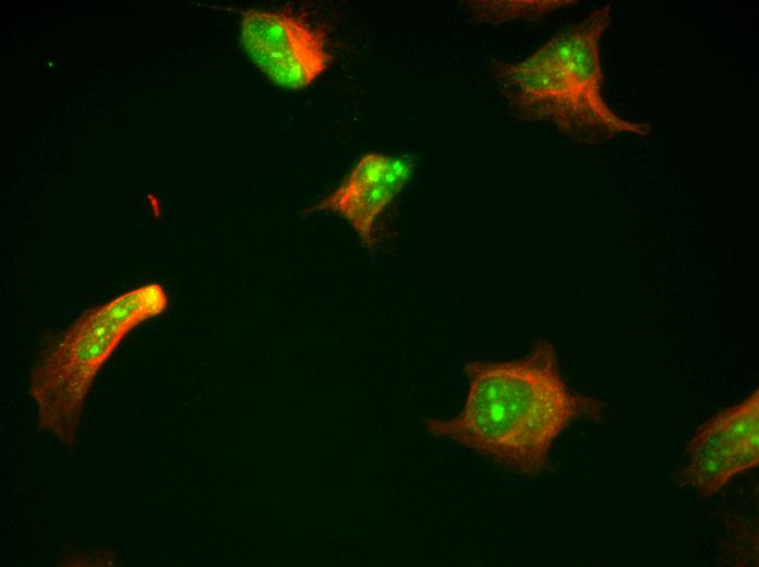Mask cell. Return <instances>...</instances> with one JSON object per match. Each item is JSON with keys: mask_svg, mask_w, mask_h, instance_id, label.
<instances>
[{"mask_svg": "<svg viewBox=\"0 0 759 567\" xmlns=\"http://www.w3.org/2000/svg\"><path fill=\"white\" fill-rule=\"evenodd\" d=\"M465 374L469 384L461 411L450 419L425 418L423 430L519 475L540 474L566 427L602 408L568 388L546 340L521 359L471 361Z\"/></svg>", "mask_w": 759, "mask_h": 567, "instance_id": "obj_1", "label": "cell"}, {"mask_svg": "<svg viewBox=\"0 0 759 567\" xmlns=\"http://www.w3.org/2000/svg\"><path fill=\"white\" fill-rule=\"evenodd\" d=\"M611 22L612 7L604 4L527 59L495 62L494 76L514 114L527 122L551 123L579 144L649 135V123L622 118L602 94L600 41Z\"/></svg>", "mask_w": 759, "mask_h": 567, "instance_id": "obj_2", "label": "cell"}, {"mask_svg": "<svg viewBox=\"0 0 759 567\" xmlns=\"http://www.w3.org/2000/svg\"><path fill=\"white\" fill-rule=\"evenodd\" d=\"M168 306L166 290L154 282L85 311L33 370L29 393L39 426L63 445L73 444L101 366L129 331Z\"/></svg>", "mask_w": 759, "mask_h": 567, "instance_id": "obj_3", "label": "cell"}, {"mask_svg": "<svg viewBox=\"0 0 759 567\" xmlns=\"http://www.w3.org/2000/svg\"><path fill=\"white\" fill-rule=\"evenodd\" d=\"M678 473L683 486L702 497L715 494L759 462V391L703 423L686 449Z\"/></svg>", "mask_w": 759, "mask_h": 567, "instance_id": "obj_4", "label": "cell"}, {"mask_svg": "<svg viewBox=\"0 0 759 567\" xmlns=\"http://www.w3.org/2000/svg\"><path fill=\"white\" fill-rule=\"evenodd\" d=\"M241 41L260 71L275 85L288 89L311 85L330 60L323 33L285 13L244 12Z\"/></svg>", "mask_w": 759, "mask_h": 567, "instance_id": "obj_5", "label": "cell"}, {"mask_svg": "<svg viewBox=\"0 0 759 567\" xmlns=\"http://www.w3.org/2000/svg\"><path fill=\"white\" fill-rule=\"evenodd\" d=\"M412 171V162L405 157L369 153L359 159L334 192L309 210L338 214L371 249L375 243L376 219L402 190Z\"/></svg>", "mask_w": 759, "mask_h": 567, "instance_id": "obj_6", "label": "cell"}, {"mask_svg": "<svg viewBox=\"0 0 759 567\" xmlns=\"http://www.w3.org/2000/svg\"><path fill=\"white\" fill-rule=\"evenodd\" d=\"M466 7L483 22L503 23L511 20H540L550 12L573 5L575 1H469Z\"/></svg>", "mask_w": 759, "mask_h": 567, "instance_id": "obj_7", "label": "cell"}]
</instances>
